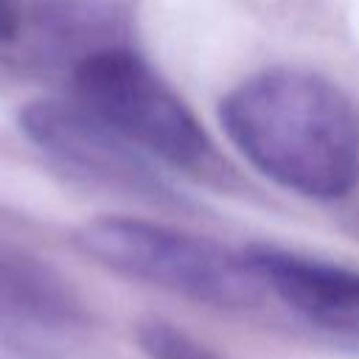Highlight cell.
<instances>
[{"instance_id": "8", "label": "cell", "mask_w": 359, "mask_h": 359, "mask_svg": "<svg viewBox=\"0 0 359 359\" xmlns=\"http://www.w3.org/2000/svg\"><path fill=\"white\" fill-rule=\"evenodd\" d=\"M14 25H17V17H14L11 6L6 0H0V36H11Z\"/></svg>"}, {"instance_id": "7", "label": "cell", "mask_w": 359, "mask_h": 359, "mask_svg": "<svg viewBox=\"0 0 359 359\" xmlns=\"http://www.w3.org/2000/svg\"><path fill=\"white\" fill-rule=\"evenodd\" d=\"M137 342L149 359H222L205 342L163 320L143 323L137 328Z\"/></svg>"}, {"instance_id": "3", "label": "cell", "mask_w": 359, "mask_h": 359, "mask_svg": "<svg viewBox=\"0 0 359 359\" xmlns=\"http://www.w3.org/2000/svg\"><path fill=\"white\" fill-rule=\"evenodd\" d=\"M73 101L104 121L149 160L205 171L216 149L191 107L135 50L98 45L73 65Z\"/></svg>"}, {"instance_id": "1", "label": "cell", "mask_w": 359, "mask_h": 359, "mask_svg": "<svg viewBox=\"0 0 359 359\" xmlns=\"http://www.w3.org/2000/svg\"><path fill=\"white\" fill-rule=\"evenodd\" d=\"M219 121L238 154L289 194L334 202L359 182V112L320 73L258 70L222 98Z\"/></svg>"}, {"instance_id": "6", "label": "cell", "mask_w": 359, "mask_h": 359, "mask_svg": "<svg viewBox=\"0 0 359 359\" xmlns=\"http://www.w3.org/2000/svg\"><path fill=\"white\" fill-rule=\"evenodd\" d=\"M81 323V300L56 269L31 252L0 247V331L59 337Z\"/></svg>"}, {"instance_id": "2", "label": "cell", "mask_w": 359, "mask_h": 359, "mask_svg": "<svg viewBox=\"0 0 359 359\" xmlns=\"http://www.w3.org/2000/svg\"><path fill=\"white\" fill-rule=\"evenodd\" d=\"M76 244L109 272L194 303L247 309L266 294L247 252L168 224L98 216L79 227Z\"/></svg>"}, {"instance_id": "5", "label": "cell", "mask_w": 359, "mask_h": 359, "mask_svg": "<svg viewBox=\"0 0 359 359\" xmlns=\"http://www.w3.org/2000/svg\"><path fill=\"white\" fill-rule=\"evenodd\" d=\"M244 252L266 294L311 328L359 345V269L278 247H250Z\"/></svg>"}, {"instance_id": "4", "label": "cell", "mask_w": 359, "mask_h": 359, "mask_svg": "<svg viewBox=\"0 0 359 359\" xmlns=\"http://www.w3.org/2000/svg\"><path fill=\"white\" fill-rule=\"evenodd\" d=\"M20 126L39 151L81 177L140 196L165 194L151 160L73 98L31 101L20 112Z\"/></svg>"}]
</instances>
